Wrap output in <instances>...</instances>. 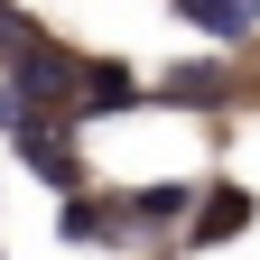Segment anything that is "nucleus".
<instances>
[{"label":"nucleus","instance_id":"f257e3e1","mask_svg":"<svg viewBox=\"0 0 260 260\" xmlns=\"http://www.w3.org/2000/svg\"><path fill=\"white\" fill-rule=\"evenodd\" d=\"M130 103H140V75H130V65H84V84H75V112H84V121L130 112Z\"/></svg>","mask_w":260,"mask_h":260},{"label":"nucleus","instance_id":"f03ea898","mask_svg":"<svg viewBox=\"0 0 260 260\" xmlns=\"http://www.w3.org/2000/svg\"><path fill=\"white\" fill-rule=\"evenodd\" d=\"M242 223H251V195L242 186H214L205 205H195V242H233Z\"/></svg>","mask_w":260,"mask_h":260},{"label":"nucleus","instance_id":"7ed1b4c3","mask_svg":"<svg viewBox=\"0 0 260 260\" xmlns=\"http://www.w3.org/2000/svg\"><path fill=\"white\" fill-rule=\"evenodd\" d=\"M158 93H168V103H195V112H214L223 93H233V75H223V65H177V75L158 84Z\"/></svg>","mask_w":260,"mask_h":260},{"label":"nucleus","instance_id":"20e7f679","mask_svg":"<svg viewBox=\"0 0 260 260\" xmlns=\"http://www.w3.org/2000/svg\"><path fill=\"white\" fill-rule=\"evenodd\" d=\"M186 28H214V38H242L251 28V0H177Z\"/></svg>","mask_w":260,"mask_h":260},{"label":"nucleus","instance_id":"39448f33","mask_svg":"<svg viewBox=\"0 0 260 260\" xmlns=\"http://www.w3.org/2000/svg\"><path fill=\"white\" fill-rule=\"evenodd\" d=\"M121 205H93V195H65V242H93V233H112Z\"/></svg>","mask_w":260,"mask_h":260},{"label":"nucleus","instance_id":"423d86ee","mask_svg":"<svg viewBox=\"0 0 260 260\" xmlns=\"http://www.w3.org/2000/svg\"><path fill=\"white\" fill-rule=\"evenodd\" d=\"M130 214H149V223H168V214H186V186H149Z\"/></svg>","mask_w":260,"mask_h":260},{"label":"nucleus","instance_id":"0eeeda50","mask_svg":"<svg viewBox=\"0 0 260 260\" xmlns=\"http://www.w3.org/2000/svg\"><path fill=\"white\" fill-rule=\"evenodd\" d=\"M19 121H28V103H19L10 84H0V130H10V140H19Z\"/></svg>","mask_w":260,"mask_h":260}]
</instances>
